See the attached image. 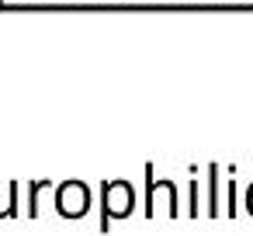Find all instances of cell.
Masks as SVG:
<instances>
[{"instance_id":"obj_1","label":"cell","mask_w":253,"mask_h":236,"mask_svg":"<svg viewBox=\"0 0 253 236\" xmlns=\"http://www.w3.org/2000/svg\"><path fill=\"white\" fill-rule=\"evenodd\" d=\"M208 212H218V167H208Z\"/></svg>"}]
</instances>
